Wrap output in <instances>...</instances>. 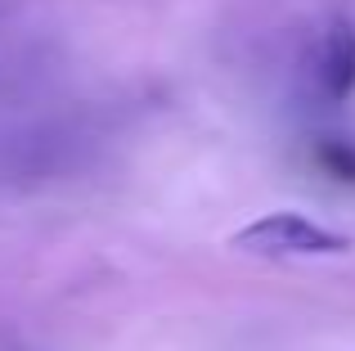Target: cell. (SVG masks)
Here are the masks:
<instances>
[{"label": "cell", "instance_id": "6da1fadb", "mask_svg": "<svg viewBox=\"0 0 355 351\" xmlns=\"http://www.w3.org/2000/svg\"><path fill=\"white\" fill-rule=\"evenodd\" d=\"M230 243L239 252L270 257V262H293V257H338L351 252V234L320 225L306 212H270L261 221H248Z\"/></svg>", "mask_w": 355, "mask_h": 351}, {"label": "cell", "instance_id": "7a4b0ae2", "mask_svg": "<svg viewBox=\"0 0 355 351\" xmlns=\"http://www.w3.org/2000/svg\"><path fill=\"white\" fill-rule=\"evenodd\" d=\"M306 68H311V81L324 99H347L355 90V27L342 18L329 23L315 41Z\"/></svg>", "mask_w": 355, "mask_h": 351}, {"label": "cell", "instance_id": "3957f363", "mask_svg": "<svg viewBox=\"0 0 355 351\" xmlns=\"http://www.w3.org/2000/svg\"><path fill=\"white\" fill-rule=\"evenodd\" d=\"M320 158H324V167H329L333 176H342V180H355V144L347 140H329L320 149Z\"/></svg>", "mask_w": 355, "mask_h": 351}]
</instances>
